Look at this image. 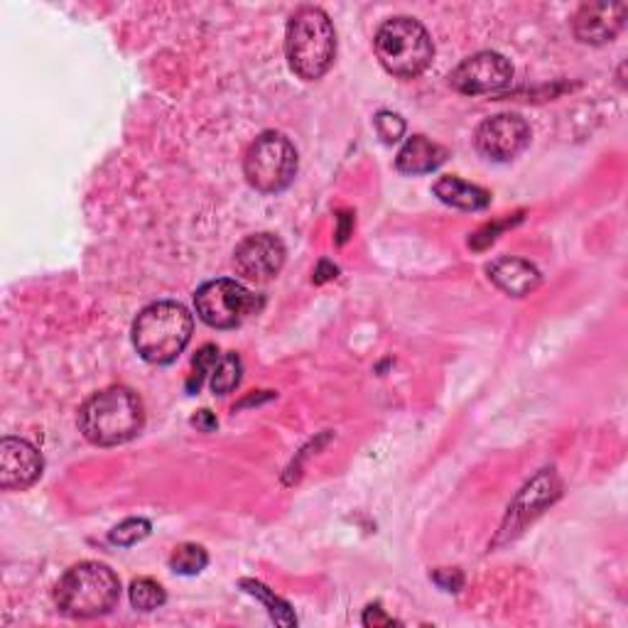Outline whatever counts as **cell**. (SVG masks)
Wrapping results in <instances>:
<instances>
[{"label": "cell", "mask_w": 628, "mask_h": 628, "mask_svg": "<svg viewBox=\"0 0 628 628\" xmlns=\"http://www.w3.org/2000/svg\"><path fill=\"white\" fill-rule=\"evenodd\" d=\"M146 408L130 388L113 386L91 396L79 410V430L91 445L116 447L140 435Z\"/></svg>", "instance_id": "1"}, {"label": "cell", "mask_w": 628, "mask_h": 628, "mask_svg": "<svg viewBox=\"0 0 628 628\" xmlns=\"http://www.w3.org/2000/svg\"><path fill=\"white\" fill-rule=\"evenodd\" d=\"M285 55L290 69L305 81L322 79L336 57V33L322 8H300L287 23Z\"/></svg>", "instance_id": "2"}, {"label": "cell", "mask_w": 628, "mask_h": 628, "mask_svg": "<svg viewBox=\"0 0 628 628\" xmlns=\"http://www.w3.org/2000/svg\"><path fill=\"white\" fill-rule=\"evenodd\" d=\"M121 600V580L109 564L79 562L61 576L55 602L71 619H96L109 614Z\"/></svg>", "instance_id": "3"}, {"label": "cell", "mask_w": 628, "mask_h": 628, "mask_svg": "<svg viewBox=\"0 0 628 628\" xmlns=\"http://www.w3.org/2000/svg\"><path fill=\"white\" fill-rule=\"evenodd\" d=\"M192 315L178 302H152L133 324V344L148 364H172L192 339Z\"/></svg>", "instance_id": "4"}, {"label": "cell", "mask_w": 628, "mask_h": 628, "mask_svg": "<svg viewBox=\"0 0 628 628\" xmlns=\"http://www.w3.org/2000/svg\"><path fill=\"white\" fill-rule=\"evenodd\" d=\"M376 55L380 65L398 79H415L430 67L435 47L427 30L415 18H390L376 33Z\"/></svg>", "instance_id": "5"}, {"label": "cell", "mask_w": 628, "mask_h": 628, "mask_svg": "<svg viewBox=\"0 0 628 628\" xmlns=\"http://www.w3.org/2000/svg\"><path fill=\"white\" fill-rule=\"evenodd\" d=\"M246 180L253 190L275 194L290 187L297 172V150L283 133L267 130L255 138L243 160Z\"/></svg>", "instance_id": "6"}, {"label": "cell", "mask_w": 628, "mask_h": 628, "mask_svg": "<svg viewBox=\"0 0 628 628\" xmlns=\"http://www.w3.org/2000/svg\"><path fill=\"white\" fill-rule=\"evenodd\" d=\"M202 322L214 329H233L263 307L261 297L236 281H212L194 295Z\"/></svg>", "instance_id": "7"}, {"label": "cell", "mask_w": 628, "mask_h": 628, "mask_svg": "<svg viewBox=\"0 0 628 628\" xmlns=\"http://www.w3.org/2000/svg\"><path fill=\"white\" fill-rule=\"evenodd\" d=\"M513 67L511 61L499 53H479L449 75V84L455 87L459 94L479 96V94H493L511 84Z\"/></svg>", "instance_id": "8"}, {"label": "cell", "mask_w": 628, "mask_h": 628, "mask_svg": "<svg viewBox=\"0 0 628 628\" xmlns=\"http://www.w3.org/2000/svg\"><path fill=\"white\" fill-rule=\"evenodd\" d=\"M530 142V126L516 113H501L483 121L477 130V150L493 162L518 158Z\"/></svg>", "instance_id": "9"}, {"label": "cell", "mask_w": 628, "mask_h": 628, "mask_svg": "<svg viewBox=\"0 0 628 628\" xmlns=\"http://www.w3.org/2000/svg\"><path fill=\"white\" fill-rule=\"evenodd\" d=\"M233 265L253 283H265L283 271L285 246L273 233H255L243 239L233 253Z\"/></svg>", "instance_id": "10"}, {"label": "cell", "mask_w": 628, "mask_h": 628, "mask_svg": "<svg viewBox=\"0 0 628 628\" xmlns=\"http://www.w3.org/2000/svg\"><path fill=\"white\" fill-rule=\"evenodd\" d=\"M43 455L20 437L0 442V487L5 491H25L43 477Z\"/></svg>", "instance_id": "11"}, {"label": "cell", "mask_w": 628, "mask_h": 628, "mask_svg": "<svg viewBox=\"0 0 628 628\" xmlns=\"http://www.w3.org/2000/svg\"><path fill=\"white\" fill-rule=\"evenodd\" d=\"M626 3H590L574 15V35L586 45H606L621 33L626 20Z\"/></svg>", "instance_id": "12"}, {"label": "cell", "mask_w": 628, "mask_h": 628, "mask_svg": "<svg viewBox=\"0 0 628 628\" xmlns=\"http://www.w3.org/2000/svg\"><path fill=\"white\" fill-rule=\"evenodd\" d=\"M560 493V483L555 479L552 471H540L538 477H535L528 487L521 491V496L513 503V509L509 513V521H511V528L513 533H518V528H523L525 523L533 521L538 513L558 499Z\"/></svg>", "instance_id": "13"}, {"label": "cell", "mask_w": 628, "mask_h": 628, "mask_svg": "<svg viewBox=\"0 0 628 628\" xmlns=\"http://www.w3.org/2000/svg\"><path fill=\"white\" fill-rule=\"evenodd\" d=\"M491 283L511 297H523L540 285V271L523 259H499L489 265Z\"/></svg>", "instance_id": "14"}, {"label": "cell", "mask_w": 628, "mask_h": 628, "mask_svg": "<svg viewBox=\"0 0 628 628\" xmlns=\"http://www.w3.org/2000/svg\"><path fill=\"white\" fill-rule=\"evenodd\" d=\"M447 160V150L425 136H413L398 152L396 168L406 174H425L437 170Z\"/></svg>", "instance_id": "15"}, {"label": "cell", "mask_w": 628, "mask_h": 628, "mask_svg": "<svg viewBox=\"0 0 628 628\" xmlns=\"http://www.w3.org/2000/svg\"><path fill=\"white\" fill-rule=\"evenodd\" d=\"M432 190H435L442 202L461 212L487 209L491 202V194L487 190H481L477 184H469L459 178H439Z\"/></svg>", "instance_id": "16"}, {"label": "cell", "mask_w": 628, "mask_h": 628, "mask_svg": "<svg viewBox=\"0 0 628 628\" xmlns=\"http://www.w3.org/2000/svg\"><path fill=\"white\" fill-rule=\"evenodd\" d=\"M241 586H243V590L249 592V594H253L255 600L265 604V609H267V614H271V619H273L275 624H281V626H295V624H297L295 614H293V609H290V604L283 602L281 596H275L271 590H267L265 584L253 582V580H243Z\"/></svg>", "instance_id": "17"}, {"label": "cell", "mask_w": 628, "mask_h": 628, "mask_svg": "<svg viewBox=\"0 0 628 628\" xmlns=\"http://www.w3.org/2000/svg\"><path fill=\"white\" fill-rule=\"evenodd\" d=\"M207 562H209L207 550H204L202 545H192V543L178 545L174 552L170 555V568L178 574H199L204 568H207Z\"/></svg>", "instance_id": "18"}, {"label": "cell", "mask_w": 628, "mask_h": 628, "mask_svg": "<svg viewBox=\"0 0 628 628\" xmlns=\"http://www.w3.org/2000/svg\"><path fill=\"white\" fill-rule=\"evenodd\" d=\"M241 374H243V364L241 358L236 354H226L219 358L216 364L214 374H212V390L216 396H226L241 384Z\"/></svg>", "instance_id": "19"}, {"label": "cell", "mask_w": 628, "mask_h": 628, "mask_svg": "<svg viewBox=\"0 0 628 628\" xmlns=\"http://www.w3.org/2000/svg\"><path fill=\"white\" fill-rule=\"evenodd\" d=\"M164 600H168V594H164V590L156 580H148V576H142V580H136L130 584L133 609L156 612L164 604Z\"/></svg>", "instance_id": "20"}, {"label": "cell", "mask_w": 628, "mask_h": 628, "mask_svg": "<svg viewBox=\"0 0 628 628\" xmlns=\"http://www.w3.org/2000/svg\"><path fill=\"white\" fill-rule=\"evenodd\" d=\"M219 349L216 346H204L199 349V354L194 356V362H192V374L187 378V390L190 393H199V388L204 386V380H207L212 374H214V368L216 364H219Z\"/></svg>", "instance_id": "21"}, {"label": "cell", "mask_w": 628, "mask_h": 628, "mask_svg": "<svg viewBox=\"0 0 628 628\" xmlns=\"http://www.w3.org/2000/svg\"><path fill=\"white\" fill-rule=\"evenodd\" d=\"M150 528H152V525L146 518H128V521L118 523L116 528L111 530L109 540L113 545H121V548H130V545L146 540L148 535H150Z\"/></svg>", "instance_id": "22"}, {"label": "cell", "mask_w": 628, "mask_h": 628, "mask_svg": "<svg viewBox=\"0 0 628 628\" xmlns=\"http://www.w3.org/2000/svg\"><path fill=\"white\" fill-rule=\"evenodd\" d=\"M376 130L378 136L384 138L386 142H396L403 138L406 133V121L396 116V113H388V111H380L376 116Z\"/></svg>", "instance_id": "23"}, {"label": "cell", "mask_w": 628, "mask_h": 628, "mask_svg": "<svg viewBox=\"0 0 628 628\" xmlns=\"http://www.w3.org/2000/svg\"><path fill=\"white\" fill-rule=\"evenodd\" d=\"M513 221L511 219H506V221H501V224H489V226H483V229L477 233V236H471V246L473 249H487L489 243H493L496 241V233L501 231V229H506V226H511Z\"/></svg>", "instance_id": "24"}, {"label": "cell", "mask_w": 628, "mask_h": 628, "mask_svg": "<svg viewBox=\"0 0 628 628\" xmlns=\"http://www.w3.org/2000/svg\"><path fill=\"white\" fill-rule=\"evenodd\" d=\"M432 580H435L442 590L447 592H459V586L465 584V576H461L459 570H437L432 574Z\"/></svg>", "instance_id": "25"}, {"label": "cell", "mask_w": 628, "mask_h": 628, "mask_svg": "<svg viewBox=\"0 0 628 628\" xmlns=\"http://www.w3.org/2000/svg\"><path fill=\"white\" fill-rule=\"evenodd\" d=\"M393 624H398V621L390 619V616H386L378 604L368 606V609L364 612V626H368V628L370 626H374V628H378V626H393Z\"/></svg>", "instance_id": "26"}, {"label": "cell", "mask_w": 628, "mask_h": 628, "mask_svg": "<svg viewBox=\"0 0 628 628\" xmlns=\"http://www.w3.org/2000/svg\"><path fill=\"white\" fill-rule=\"evenodd\" d=\"M192 425L204 430V432H212V430H216V418L209 413V410H199V413L192 418Z\"/></svg>", "instance_id": "27"}, {"label": "cell", "mask_w": 628, "mask_h": 628, "mask_svg": "<svg viewBox=\"0 0 628 628\" xmlns=\"http://www.w3.org/2000/svg\"><path fill=\"white\" fill-rule=\"evenodd\" d=\"M332 277H336V267L329 265L327 261L319 263L317 273H315V283H327V281H332Z\"/></svg>", "instance_id": "28"}]
</instances>
